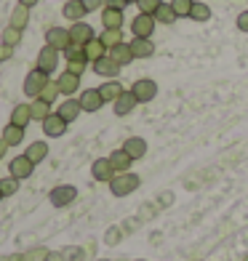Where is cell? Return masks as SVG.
Wrapping results in <instances>:
<instances>
[{
	"label": "cell",
	"instance_id": "obj_29",
	"mask_svg": "<svg viewBox=\"0 0 248 261\" xmlns=\"http://www.w3.org/2000/svg\"><path fill=\"white\" fill-rule=\"evenodd\" d=\"M30 24V8L27 6H16L14 14H11V27H16L24 32V27Z\"/></svg>",
	"mask_w": 248,
	"mask_h": 261
},
{
	"label": "cell",
	"instance_id": "obj_23",
	"mask_svg": "<svg viewBox=\"0 0 248 261\" xmlns=\"http://www.w3.org/2000/svg\"><path fill=\"white\" fill-rule=\"evenodd\" d=\"M110 56H112L120 67H128L131 62H136L134 51H131V45H128V43H120V45H115V48H110Z\"/></svg>",
	"mask_w": 248,
	"mask_h": 261
},
{
	"label": "cell",
	"instance_id": "obj_44",
	"mask_svg": "<svg viewBox=\"0 0 248 261\" xmlns=\"http://www.w3.org/2000/svg\"><path fill=\"white\" fill-rule=\"evenodd\" d=\"M238 30H240V32H248V11L238 14Z\"/></svg>",
	"mask_w": 248,
	"mask_h": 261
},
{
	"label": "cell",
	"instance_id": "obj_27",
	"mask_svg": "<svg viewBox=\"0 0 248 261\" xmlns=\"http://www.w3.org/2000/svg\"><path fill=\"white\" fill-rule=\"evenodd\" d=\"M83 51H86V56H88V62H96V59H102V56H107L110 51H107V45H104L99 38H93V40H88L86 45H83Z\"/></svg>",
	"mask_w": 248,
	"mask_h": 261
},
{
	"label": "cell",
	"instance_id": "obj_31",
	"mask_svg": "<svg viewBox=\"0 0 248 261\" xmlns=\"http://www.w3.org/2000/svg\"><path fill=\"white\" fill-rule=\"evenodd\" d=\"M176 19H179V16H176V11L171 8V3H163L155 11V21H158V24H173Z\"/></svg>",
	"mask_w": 248,
	"mask_h": 261
},
{
	"label": "cell",
	"instance_id": "obj_48",
	"mask_svg": "<svg viewBox=\"0 0 248 261\" xmlns=\"http://www.w3.org/2000/svg\"><path fill=\"white\" fill-rule=\"evenodd\" d=\"M8 261H24V256H21V253H14V256H8Z\"/></svg>",
	"mask_w": 248,
	"mask_h": 261
},
{
	"label": "cell",
	"instance_id": "obj_10",
	"mask_svg": "<svg viewBox=\"0 0 248 261\" xmlns=\"http://www.w3.org/2000/svg\"><path fill=\"white\" fill-rule=\"evenodd\" d=\"M43 125V134L45 136H51V139H59V136H64L67 134V120H64V117L62 115H56V112H51L48 117H45V120L40 123Z\"/></svg>",
	"mask_w": 248,
	"mask_h": 261
},
{
	"label": "cell",
	"instance_id": "obj_38",
	"mask_svg": "<svg viewBox=\"0 0 248 261\" xmlns=\"http://www.w3.org/2000/svg\"><path fill=\"white\" fill-rule=\"evenodd\" d=\"M192 3L195 0H171V8L176 11V16H190V11H192Z\"/></svg>",
	"mask_w": 248,
	"mask_h": 261
},
{
	"label": "cell",
	"instance_id": "obj_26",
	"mask_svg": "<svg viewBox=\"0 0 248 261\" xmlns=\"http://www.w3.org/2000/svg\"><path fill=\"white\" fill-rule=\"evenodd\" d=\"M24 155L38 165V163H43L45 158H48V144H45V141H32V144H27V152Z\"/></svg>",
	"mask_w": 248,
	"mask_h": 261
},
{
	"label": "cell",
	"instance_id": "obj_13",
	"mask_svg": "<svg viewBox=\"0 0 248 261\" xmlns=\"http://www.w3.org/2000/svg\"><path fill=\"white\" fill-rule=\"evenodd\" d=\"M56 83H59L62 96H75L78 88H80V75H72V72H67V69H64V72H59Z\"/></svg>",
	"mask_w": 248,
	"mask_h": 261
},
{
	"label": "cell",
	"instance_id": "obj_14",
	"mask_svg": "<svg viewBox=\"0 0 248 261\" xmlns=\"http://www.w3.org/2000/svg\"><path fill=\"white\" fill-rule=\"evenodd\" d=\"M80 112H83V107H80V101H78V99H72V96H67L62 104L56 107V115H62L67 123H75L78 117H80Z\"/></svg>",
	"mask_w": 248,
	"mask_h": 261
},
{
	"label": "cell",
	"instance_id": "obj_20",
	"mask_svg": "<svg viewBox=\"0 0 248 261\" xmlns=\"http://www.w3.org/2000/svg\"><path fill=\"white\" fill-rule=\"evenodd\" d=\"M128 45H131V51H134V59H150V56H155V43H152L150 38H134Z\"/></svg>",
	"mask_w": 248,
	"mask_h": 261
},
{
	"label": "cell",
	"instance_id": "obj_35",
	"mask_svg": "<svg viewBox=\"0 0 248 261\" xmlns=\"http://www.w3.org/2000/svg\"><path fill=\"white\" fill-rule=\"evenodd\" d=\"M48 248H45V245H35V248H30V251H24V253H21V256H24V261H45V258H48Z\"/></svg>",
	"mask_w": 248,
	"mask_h": 261
},
{
	"label": "cell",
	"instance_id": "obj_39",
	"mask_svg": "<svg viewBox=\"0 0 248 261\" xmlns=\"http://www.w3.org/2000/svg\"><path fill=\"white\" fill-rule=\"evenodd\" d=\"M139 14H150V16H155V11L163 6V0H139Z\"/></svg>",
	"mask_w": 248,
	"mask_h": 261
},
{
	"label": "cell",
	"instance_id": "obj_6",
	"mask_svg": "<svg viewBox=\"0 0 248 261\" xmlns=\"http://www.w3.org/2000/svg\"><path fill=\"white\" fill-rule=\"evenodd\" d=\"M45 45H51L56 51H67L72 45V38H69V27H48L45 30Z\"/></svg>",
	"mask_w": 248,
	"mask_h": 261
},
{
	"label": "cell",
	"instance_id": "obj_32",
	"mask_svg": "<svg viewBox=\"0 0 248 261\" xmlns=\"http://www.w3.org/2000/svg\"><path fill=\"white\" fill-rule=\"evenodd\" d=\"M0 43L3 45H11V48H16V45L21 43V30H16V27H6L3 30V35H0Z\"/></svg>",
	"mask_w": 248,
	"mask_h": 261
},
{
	"label": "cell",
	"instance_id": "obj_1",
	"mask_svg": "<svg viewBox=\"0 0 248 261\" xmlns=\"http://www.w3.org/2000/svg\"><path fill=\"white\" fill-rule=\"evenodd\" d=\"M139 187H141V176L134 173V171H126V173H115V176H112L110 192H112L115 197H128V195H134Z\"/></svg>",
	"mask_w": 248,
	"mask_h": 261
},
{
	"label": "cell",
	"instance_id": "obj_28",
	"mask_svg": "<svg viewBox=\"0 0 248 261\" xmlns=\"http://www.w3.org/2000/svg\"><path fill=\"white\" fill-rule=\"evenodd\" d=\"M30 110H32V120H38V123H43L45 117L54 112V110H51V104H48V101H43V99H32V101H30Z\"/></svg>",
	"mask_w": 248,
	"mask_h": 261
},
{
	"label": "cell",
	"instance_id": "obj_22",
	"mask_svg": "<svg viewBox=\"0 0 248 261\" xmlns=\"http://www.w3.org/2000/svg\"><path fill=\"white\" fill-rule=\"evenodd\" d=\"M102 24H104V30H123V11L102 8Z\"/></svg>",
	"mask_w": 248,
	"mask_h": 261
},
{
	"label": "cell",
	"instance_id": "obj_7",
	"mask_svg": "<svg viewBox=\"0 0 248 261\" xmlns=\"http://www.w3.org/2000/svg\"><path fill=\"white\" fill-rule=\"evenodd\" d=\"M32 171H35V163L27 155H16L14 160L8 163V176H14V179H19V181L30 179Z\"/></svg>",
	"mask_w": 248,
	"mask_h": 261
},
{
	"label": "cell",
	"instance_id": "obj_41",
	"mask_svg": "<svg viewBox=\"0 0 248 261\" xmlns=\"http://www.w3.org/2000/svg\"><path fill=\"white\" fill-rule=\"evenodd\" d=\"M128 0H104V8H117V11H126Z\"/></svg>",
	"mask_w": 248,
	"mask_h": 261
},
{
	"label": "cell",
	"instance_id": "obj_11",
	"mask_svg": "<svg viewBox=\"0 0 248 261\" xmlns=\"http://www.w3.org/2000/svg\"><path fill=\"white\" fill-rule=\"evenodd\" d=\"M78 101H80V107H83V112H99L102 107H104V99H102L99 88H86V91H80Z\"/></svg>",
	"mask_w": 248,
	"mask_h": 261
},
{
	"label": "cell",
	"instance_id": "obj_15",
	"mask_svg": "<svg viewBox=\"0 0 248 261\" xmlns=\"http://www.w3.org/2000/svg\"><path fill=\"white\" fill-rule=\"evenodd\" d=\"M91 176L96 181H112V176H115V168L110 165V158H99V160H93V165H91Z\"/></svg>",
	"mask_w": 248,
	"mask_h": 261
},
{
	"label": "cell",
	"instance_id": "obj_51",
	"mask_svg": "<svg viewBox=\"0 0 248 261\" xmlns=\"http://www.w3.org/2000/svg\"><path fill=\"white\" fill-rule=\"evenodd\" d=\"M0 200H3V192H0Z\"/></svg>",
	"mask_w": 248,
	"mask_h": 261
},
{
	"label": "cell",
	"instance_id": "obj_5",
	"mask_svg": "<svg viewBox=\"0 0 248 261\" xmlns=\"http://www.w3.org/2000/svg\"><path fill=\"white\" fill-rule=\"evenodd\" d=\"M51 80V75H45V72H40L38 67L32 69V72L24 77V96H30V99H38L40 93H43V88H45V83Z\"/></svg>",
	"mask_w": 248,
	"mask_h": 261
},
{
	"label": "cell",
	"instance_id": "obj_12",
	"mask_svg": "<svg viewBox=\"0 0 248 261\" xmlns=\"http://www.w3.org/2000/svg\"><path fill=\"white\" fill-rule=\"evenodd\" d=\"M69 38H72V43H78V45H86L88 40L96 38V32H93V27L88 24V21H75V24H69Z\"/></svg>",
	"mask_w": 248,
	"mask_h": 261
},
{
	"label": "cell",
	"instance_id": "obj_9",
	"mask_svg": "<svg viewBox=\"0 0 248 261\" xmlns=\"http://www.w3.org/2000/svg\"><path fill=\"white\" fill-rule=\"evenodd\" d=\"M155 27H158V21H155V16H150V14H139V16H134V21H131L134 38H152Z\"/></svg>",
	"mask_w": 248,
	"mask_h": 261
},
{
	"label": "cell",
	"instance_id": "obj_49",
	"mask_svg": "<svg viewBox=\"0 0 248 261\" xmlns=\"http://www.w3.org/2000/svg\"><path fill=\"white\" fill-rule=\"evenodd\" d=\"M131 3H134V6H136V3H139V0H128V6H131Z\"/></svg>",
	"mask_w": 248,
	"mask_h": 261
},
{
	"label": "cell",
	"instance_id": "obj_43",
	"mask_svg": "<svg viewBox=\"0 0 248 261\" xmlns=\"http://www.w3.org/2000/svg\"><path fill=\"white\" fill-rule=\"evenodd\" d=\"M11 56H14V48H11V45H3V43H0V64L8 62Z\"/></svg>",
	"mask_w": 248,
	"mask_h": 261
},
{
	"label": "cell",
	"instance_id": "obj_25",
	"mask_svg": "<svg viewBox=\"0 0 248 261\" xmlns=\"http://www.w3.org/2000/svg\"><path fill=\"white\" fill-rule=\"evenodd\" d=\"M11 123L27 128V125L32 123V110H30V104H16L14 112H11Z\"/></svg>",
	"mask_w": 248,
	"mask_h": 261
},
{
	"label": "cell",
	"instance_id": "obj_21",
	"mask_svg": "<svg viewBox=\"0 0 248 261\" xmlns=\"http://www.w3.org/2000/svg\"><path fill=\"white\" fill-rule=\"evenodd\" d=\"M123 149H126L134 160H141V158L147 155V141L141 139V136H131V139L123 141Z\"/></svg>",
	"mask_w": 248,
	"mask_h": 261
},
{
	"label": "cell",
	"instance_id": "obj_4",
	"mask_svg": "<svg viewBox=\"0 0 248 261\" xmlns=\"http://www.w3.org/2000/svg\"><path fill=\"white\" fill-rule=\"evenodd\" d=\"M59 59H62V51L51 48V45H43L40 54H38V62H35V67H38L40 72H45V75H54L56 67H59Z\"/></svg>",
	"mask_w": 248,
	"mask_h": 261
},
{
	"label": "cell",
	"instance_id": "obj_16",
	"mask_svg": "<svg viewBox=\"0 0 248 261\" xmlns=\"http://www.w3.org/2000/svg\"><path fill=\"white\" fill-rule=\"evenodd\" d=\"M136 104H139V101H136L134 93H131V91H123V93H120V99L112 104V110H115L117 117H126V115H131V112L136 110Z\"/></svg>",
	"mask_w": 248,
	"mask_h": 261
},
{
	"label": "cell",
	"instance_id": "obj_40",
	"mask_svg": "<svg viewBox=\"0 0 248 261\" xmlns=\"http://www.w3.org/2000/svg\"><path fill=\"white\" fill-rule=\"evenodd\" d=\"M86 67H88V62H67V72H72V75H80V77H83Z\"/></svg>",
	"mask_w": 248,
	"mask_h": 261
},
{
	"label": "cell",
	"instance_id": "obj_19",
	"mask_svg": "<svg viewBox=\"0 0 248 261\" xmlns=\"http://www.w3.org/2000/svg\"><path fill=\"white\" fill-rule=\"evenodd\" d=\"M110 165L115 168V173H126V171H131L134 158H131V155H128V152L120 147V149H115L112 155H110Z\"/></svg>",
	"mask_w": 248,
	"mask_h": 261
},
{
	"label": "cell",
	"instance_id": "obj_46",
	"mask_svg": "<svg viewBox=\"0 0 248 261\" xmlns=\"http://www.w3.org/2000/svg\"><path fill=\"white\" fill-rule=\"evenodd\" d=\"M38 3H40V0H19V6H27V8H35Z\"/></svg>",
	"mask_w": 248,
	"mask_h": 261
},
{
	"label": "cell",
	"instance_id": "obj_50",
	"mask_svg": "<svg viewBox=\"0 0 248 261\" xmlns=\"http://www.w3.org/2000/svg\"><path fill=\"white\" fill-rule=\"evenodd\" d=\"M0 261H8V256H0Z\"/></svg>",
	"mask_w": 248,
	"mask_h": 261
},
{
	"label": "cell",
	"instance_id": "obj_2",
	"mask_svg": "<svg viewBox=\"0 0 248 261\" xmlns=\"http://www.w3.org/2000/svg\"><path fill=\"white\" fill-rule=\"evenodd\" d=\"M136 96V101L139 104H147V101H152L158 96V83L155 80H150V77H139V80H134V86L128 88Z\"/></svg>",
	"mask_w": 248,
	"mask_h": 261
},
{
	"label": "cell",
	"instance_id": "obj_3",
	"mask_svg": "<svg viewBox=\"0 0 248 261\" xmlns=\"http://www.w3.org/2000/svg\"><path fill=\"white\" fill-rule=\"evenodd\" d=\"M48 200H51L54 208H67V205H72L75 200H78V189L72 184H59V187L51 189Z\"/></svg>",
	"mask_w": 248,
	"mask_h": 261
},
{
	"label": "cell",
	"instance_id": "obj_47",
	"mask_svg": "<svg viewBox=\"0 0 248 261\" xmlns=\"http://www.w3.org/2000/svg\"><path fill=\"white\" fill-rule=\"evenodd\" d=\"M45 261H64V256L62 253H48V258H45Z\"/></svg>",
	"mask_w": 248,
	"mask_h": 261
},
{
	"label": "cell",
	"instance_id": "obj_34",
	"mask_svg": "<svg viewBox=\"0 0 248 261\" xmlns=\"http://www.w3.org/2000/svg\"><path fill=\"white\" fill-rule=\"evenodd\" d=\"M64 54V59L67 62H88V56H86V51H83V45H78V43H72L67 51H62Z\"/></svg>",
	"mask_w": 248,
	"mask_h": 261
},
{
	"label": "cell",
	"instance_id": "obj_52",
	"mask_svg": "<svg viewBox=\"0 0 248 261\" xmlns=\"http://www.w3.org/2000/svg\"><path fill=\"white\" fill-rule=\"evenodd\" d=\"M245 261H248V256H245Z\"/></svg>",
	"mask_w": 248,
	"mask_h": 261
},
{
	"label": "cell",
	"instance_id": "obj_37",
	"mask_svg": "<svg viewBox=\"0 0 248 261\" xmlns=\"http://www.w3.org/2000/svg\"><path fill=\"white\" fill-rule=\"evenodd\" d=\"M0 192H3V197H11L19 192V179H14V176H8V179H0Z\"/></svg>",
	"mask_w": 248,
	"mask_h": 261
},
{
	"label": "cell",
	"instance_id": "obj_42",
	"mask_svg": "<svg viewBox=\"0 0 248 261\" xmlns=\"http://www.w3.org/2000/svg\"><path fill=\"white\" fill-rule=\"evenodd\" d=\"M83 6H86V11L91 14V11H99V8H104V0H83Z\"/></svg>",
	"mask_w": 248,
	"mask_h": 261
},
{
	"label": "cell",
	"instance_id": "obj_18",
	"mask_svg": "<svg viewBox=\"0 0 248 261\" xmlns=\"http://www.w3.org/2000/svg\"><path fill=\"white\" fill-rule=\"evenodd\" d=\"M88 11H86V6H83V0H67L64 3V8H62V16L67 19V21H83V16H86Z\"/></svg>",
	"mask_w": 248,
	"mask_h": 261
},
{
	"label": "cell",
	"instance_id": "obj_8",
	"mask_svg": "<svg viewBox=\"0 0 248 261\" xmlns=\"http://www.w3.org/2000/svg\"><path fill=\"white\" fill-rule=\"evenodd\" d=\"M91 67H93V72H96V75L107 77V80H115L117 75H120V69H123L110 54H107V56H102V59H96V62H91Z\"/></svg>",
	"mask_w": 248,
	"mask_h": 261
},
{
	"label": "cell",
	"instance_id": "obj_24",
	"mask_svg": "<svg viewBox=\"0 0 248 261\" xmlns=\"http://www.w3.org/2000/svg\"><path fill=\"white\" fill-rule=\"evenodd\" d=\"M0 139H3L8 147H16V144H21V141H24V128L8 123V125L3 128V136H0Z\"/></svg>",
	"mask_w": 248,
	"mask_h": 261
},
{
	"label": "cell",
	"instance_id": "obj_33",
	"mask_svg": "<svg viewBox=\"0 0 248 261\" xmlns=\"http://www.w3.org/2000/svg\"><path fill=\"white\" fill-rule=\"evenodd\" d=\"M56 96H62V91H59V83H56V80H48V83H45V88H43V93H40L38 99L54 104V101H56Z\"/></svg>",
	"mask_w": 248,
	"mask_h": 261
},
{
	"label": "cell",
	"instance_id": "obj_45",
	"mask_svg": "<svg viewBox=\"0 0 248 261\" xmlns=\"http://www.w3.org/2000/svg\"><path fill=\"white\" fill-rule=\"evenodd\" d=\"M8 149H11V147L6 144V141H3V139H0V160H3V158L8 155Z\"/></svg>",
	"mask_w": 248,
	"mask_h": 261
},
{
	"label": "cell",
	"instance_id": "obj_17",
	"mask_svg": "<svg viewBox=\"0 0 248 261\" xmlns=\"http://www.w3.org/2000/svg\"><path fill=\"white\" fill-rule=\"evenodd\" d=\"M126 88L120 86V80H104L102 86H99V93H102V99H104V104H115L117 99H120V93H123Z\"/></svg>",
	"mask_w": 248,
	"mask_h": 261
},
{
	"label": "cell",
	"instance_id": "obj_30",
	"mask_svg": "<svg viewBox=\"0 0 248 261\" xmlns=\"http://www.w3.org/2000/svg\"><path fill=\"white\" fill-rule=\"evenodd\" d=\"M99 40L107 45V51L115 48V45H120V43H126V40H123V30H104V32L99 35Z\"/></svg>",
	"mask_w": 248,
	"mask_h": 261
},
{
	"label": "cell",
	"instance_id": "obj_36",
	"mask_svg": "<svg viewBox=\"0 0 248 261\" xmlns=\"http://www.w3.org/2000/svg\"><path fill=\"white\" fill-rule=\"evenodd\" d=\"M190 19H192V21H208V19H211V8H208L206 3H192Z\"/></svg>",
	"mask_w": 248,
	"mask_h": 261
}]
</instances>
